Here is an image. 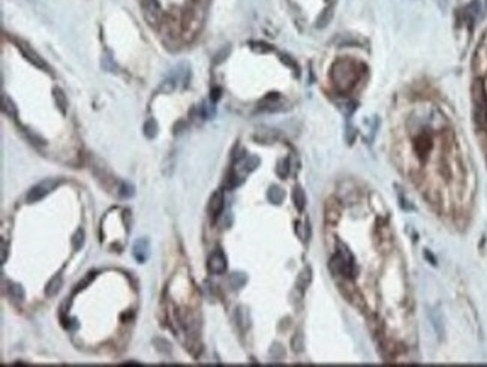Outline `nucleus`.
I'll list each match as a JSON object with an SVG mask.
<instances>
[{"mask_svg":"<svg viewBox=\"0 0 487 367\" xmlns=\"http://www.w3.org/2000/svg\"><path fill=\"white\" fill-rule=\"evenodd\" d=\"M330 269L333 273L343 276V277H349L352 279L355 276V261L352 253L343 246V244H338V250L335 253V256L330 261Z\"/></svg>","mask_w":487,"mask_h":367,"instance_id":"1","label":"nucleus"},{"mask_svg":"<svg viewBox=\"0 0 487 367\" xmlns=\"http://www.w3.org/2000/svg\"><path fill=\"white\" fill-rule=\"evenodd\" d=\"M332 78L339 90H348L357 81V71L355 66L348 60H339L333 65Z\"/></svg>","mask_w":487,"mask_h":367,"instance_id":"2","label":"nucleus"},{"mask_svg":"<svg viewBox=\"0 0 487 367\" xmlns=\"http://www.w3.org/2000/svg\"><path fill=\"white\" fill-rule=\"evenodd\" d=\"M474 100V120L478 126L487 125V92L481 81H475L472 86Z\"/></svg>","mask_w":487,"mask_h":367,"instance_id":"3","label":"nucleus"},{"mask_svg":"<svg viewBox=\"0 0 487 367\" xmlns=\"http://www.w3.org/2000/svg\"><path fill=\"white\" fill-rule=\"evenodd\" d=\"M60 184H62V180H59V179L42 180L41 183H38L35 187L30 189V192L27 195V202H38V201L44 199L48 193H51L54 189H57Z\"/></svg>","mask_w":487,"mask_h":367,"instance_id":"4","label":"nucleus"},{"mask_svg":"<svg viewBox=\"0 0 487 367\" xmlns=\"http://www.w3.org/2000/svg\"><path fill=\"white\" fill-rule=\"evenodd\" d=\"M17 44H18V48H20L21 52H23V56H24L32 65H35L36 68H39V69H42V71H48V72H51L49 66L45 63V60L38 54V52H36L33 48H30L29 44H26V42H23V41H20V42H17Z\"/></svg>","mask_w":487,"mask_h":367,"instance_id":"5","label":"nucleus"},{"mask_svg":"<svg viewBox=\"0 0 487 367\" xmlns=\"http://www.w3.org/2000/svg\"><path fill=\"white\" fill-rule=\"evenodd\" d=\"M141 8L150 24H156L160 20V6L157 0H141Z\"/></svg>","mask_w":487,"mask_h":367,"instance_id":"6","label":"nucleus"},{"mask_svg":"<svg viewBox=\"0 0 487 367\" xmlns=\"http://www.w3.org/2000/svg\"><path fill=\"white\" fill-rule=\"evenodd\" d=\"M208 270L213 275H222L227 270V258L221 250H216L208 258Z\"/></svg>","mask_w":487,"mask_h":367,"instance_id":"7","label":"nucleus"},{"mask_svg":"<svg viewBox=\"0 0 487 367\" xmlns=\"http://www.w3.org/2000/svg\"><path fill=\"white\" fill-rule=\"evenodd\" d=\"M224 204H225V198H224V193L219 192V190H216L210 201H208V213L213 216V219L216 218H219L221 213H222V210H224Z\"/></svg>","mask_w":487,"mask_h":367,"instance_id":"8","label":"nucleus"},{"mask_svg":"<svg viewBox=\"0 0 487 367\" xmlns=\"http://www.w3.org/2000/svg\"><path fill=\"white\" fill-rule=\"evenodd\" d=\"M134 256L138 262H144L150 255V244L147 238H138L134 244Z\"/></svg>","mask_w":487,"mask_h":367,"instance_id":"9","label":"nucleus"},{"mask_svg":"<svg viewBox=\"0 0 487 367\" xmlns=\"http://www.w3.org/2000/svg\"><path fill=\"white\" fill-rule=\"evenodd\" d=\"M258 165H259V159L256 156H244L243 159L239 161L237 171H242L243 174H247V173L253 171Z\"/></svg>","mask_w":487,"mask_h":367,"instance_id":"10","label":"nucleus"},{"mask_svg":"<svg viewBox=\"0 0 487 367\" xmlns=\"http://www.w3.org/2000/svg\"><path fill=\"white\" fill-rule=\"evenodd\" d=\"M52 96H54V102H56V107L59 108V111L62 114H66V108H68V99L65 92L60 87H56L52 90Z\"/></svg>","mask_w":487,"mask_h":367,"instance_id":"11","label":"nucleus"},{"mask_svg":"<svg viewBox=\"0 0 487 367\" xmlns=\"http://www.w3.org/2000/svg\"><path fill=\"white\" fill-rule=\"evenodd\" d=\"M2 110H3V113H5L8 117H12V119H15L17 114H18L17 105H15L14 100H12L9 96H6V94H2Z\"/></svg>","mask_w":487,"mask_h":367,"instance_id":"12","label":"nucleus"},{"mask_svg":"<svg viewBox=\"0 0 487 367\" xmlns=\"http://www.w3.org/2000/svg\"><path fill=\"white\" fill-rule=\"evenodd\" d=\"M62 283H63L62 276H60V275H56V276H54V277L48 282V285H47V288H45V294H47L48 297H54L56 294H59V291H60V288H62Z\"/></svg>","mask_w":487,"mask_h":367,"instance_id":"13","label":"nucleus"},{"mask_svg":"<svg viewBox=\"0 0 487 367\" xmlns=\"http://www.w3.org/2000/svg\"><path fill=\"white\" fill-rule=\"evenodd\" d=\"M267 198H268V201L272 202V204L279 205V204H282V201L285 198V193H284V190L279 186H272V187L268 189V192H267Z\"/></svg>","mask_w":487,"mask_h":367,"instance_id":"14","label":"nucleus"},{"mask_svg":"<svg viewBox=\"0 0 487 367\" xmlns=\"http://www.w3.org/2000/svg\"><path fill=\"white\" fill-rule=\"evenodd\" d=\"M8 292H9V297L17 301V303H21L24 301L26 298V292H24V288L18 283H9V288H8Z\"/></svg>","mask_w":487,"mask_h":367,"instance_id":"15","label":"nucleus"},{"mask_svg":"<svg viewBox=\"0 0 487 367\" xmlns=\"http://www.w3.org/2000/svg\"><path fill=\"white\" fill-rule=\"evenodd\" d=\"M312 280V270L310 267H304L301 270V273L298 275V279H297V288H300V291H304L309 283Z\"/></svg>","mask_w":487,"mask_h":367,"instance_id":"16","label":"nucleus"},{"mask_svg":"<svg viewBox=\"0 0 487 367\" xmlns=\"http://www.w3.org/2000/svg\"><path fill=\"white\" fill-rule=\"evenodd\" d=\"M480 12H481L480 2H478V0H475V2H472V3H469V5L466 6V9H465V17L468 18L469 23H474V21L478 18Z\"/></svg>","mask_w":487,"mask_h":367,"instance_id":"17","label":"nucleus"},{"mask_svg":"<svg viewBox=\"0 0 487 367\" xmlns=\"http://www.w3.org/2000/svg\"><path fill=\"white\" fill-rule=\"evenodd\" d=\"M143 132H144V137L148 138V139H153L157 132H159V126H157V122L154 119H148L144 126H143Z\"/></svg>","mask_w":487,"mask_h":367,"instance_id":"18","label":"nucleus"},{"mask_svg":"<svg viewBox=\"0 0 487 367\" xmlns=\"http://www.w3.org/2000/svg\"><path fill=\"white\" fill-rule=\"evenodd\" d=\"M292 199H294V204H295L297 210H300V212L306 207V193H304V190H303L301 187L297 186V187L294 189V192H292Z\"/></svg>","mask_w":487,"mask_h":367,"instance_id":"19","label":"nucleus"},{"mask_svg":"<svg viewBox=\"0 0 487 367\" xmlns=\"http://www.w3.org/2000/svg\"><path fill=\"white\" fill-rule=\"evenodd\" d=\"M332 18H333V8L332 6H327L326 9H324L322 12H321V15L318 17V20H316V27H326L330 21H332Z\"/></svg>","mask_w":487,"mask_h":367,"instance_id":"20","label":"nucleus"},{"mask_svg":"<svg viewBox=\"0 0 487 367\" xmlns=\"http://www.w3.org/2000/svg\"><path fill=\"white\" fill-rule=\"evenodd\" d=\"M153 345L154 348L162 352V354H171V343L167 339H162V337H154L153 339Z\"/></svg>","mask_w":487,"mask_h":367,"instance_id":"21","label":"nucleus"},{"mask_svg":"<svg viewBox=\"0 0 487 367\" xmlns=\"http://www.w3.org/2000/svg\"><path fill=\"white\" fill-rule=\"evenodd\" d=\"M84 240H86V234H84V229H77L74 237H72V247L74 250H80L84 244Z\"/></svg>","mask_w":487,"mask_h":367,"instance_id":"22","label":"nucleus"},{"mask_svg":"<svg viewBox=\"0 0 487 367\" xmlns=\"http://www.w3.org/2000/svg\"><path fill=\"white\" fill-rule=\"evenodd\" d=\"M230 283H231V286H233L234 289H240V288L244 286V283H246V276H244L243 273H234V275H231V277H230Z\"/></svg>","mask_w":487,"mask_h":367,"instance_id":"23","label":"nucleus"},{"mask_svg":"<svg viewBox=\"0 0 487 367\" xmlns=\"http://www.w3.org/2000/svg\"><path fill=\"white\" fill-rule=\"evenodd\" d=\"M276 173L281 179H285L290 173V162L288 159H282L278 162V167H276Z\"/></svg>","mask_w":487,"mask_h":367,"instance_id":"24","label":"nucleus"},{"mask_svg":"<svg viewBox=\"0 0 487 367\" xmlns=\"http://www.w3.org/2000/svg\"><path fill=\"white\" fill-rule=\"evenodd\" d=\"M176 86H177V80H176V77H168L164 83H162L160 90L164 92V93H171V92L176 89Z\"/></svg>","mask_w":487,"mask_h":367,"instance_id":"25","label":"nucleus"},{"mask_svg":"<svg viewBox=\"0 0 487 367\" xmlns=\"http://www.w3.org/2000/svg\"><path fill=\"white\" fill-rule=\"evenodd\" d=\"M292 349L295 352H301L304 349V337L301 333H297L292 339Z\"/></svg>","mask_w":487,"mask_h":367,"instance_id":"26","label":"nucleus"},{"mask_svg":"<svg viewBox=\"0 0 487 367\" xmlns=\"http://www.w3.org/2000/svg\"><path fill=\"white\" fill-rule=\"evenodd\" d=\"M102 68H103L105 71H108V72H114V71L117 69L116 63L111 60L110 56H105V57L102 59Z\"/></svg>","mask_w":487,"mask_h":367,"instance_id":"27","label":"nucleus"},{"mask_svg":"<svg viewBox=\"0 0 487 367\" xmlns=\"http://www.w3.org/2000/svg\"><path fill=\"white\" fill-rule=\"evenodd\" d=\"M230 56V48L228 46H225V48H222L219 52H218V54H216L214 56V63L216 65H219V63H222L227 57Z\"/></svg>","mask_w":487,"mask_h":367,"instance_id":"28","label":"nucleus"},{"mask_svg":"<svg viewBox=\"0 0 487 367\" xmlns=\"http://www.w3.org/2000/svg\"><path fill=\"white\" fill-rule=\"evenodd\" d=\"M26 131H27V129H26ZM26 134H27L29 139L32 141V144H35V145H42V144H45V139H42L36 132H33V131H27Z\"/></svg>","mask_w":487,"mask_h":367,"instance_id":"29","label":"nucleus"},{"mask_svg":"<svg viewBox=\"0 0 487 367\" xmlns=\"http://www.w3.org/2000/svg\"><path fill=\"white\" fill-rule=\"evenodd\" d=\"M120 195L122 196H132L134 195V186L131 184V183H122V186H120Z\"/></svg>","mask_w":487,"mask_h":367,"instance_id":"30","label":"nucleus"},{"mask_svg":"<svg viewBox=\"0 0 487 367\" xmlns=\"http://www.w3.org/2000/svg\"><path fill=\"white\" fill-rule=\"evenodd\" d=\"M0 252H2V255H0V261H2V264H5V262H6V256H8V246H6V241L5 240L0 241Z\"/></svg>","mask_w":487,"mask_h":367,"instance_id":"31","label":"nucleus"},{"mask_svg":"<svg viewBox=\"0 0 487 367\" xmlns=\"http://www.w3.org/2000/svg\"><path fill=\"white\" fill-rule=\"evenodd\" d=\"M282 62H284L285 65H288L290 68H292V69H294L295 72H298V66H297V63H295V62H294V60H292V59H291L290 56H287V54H284V56H282Z\"/></svg>","mask_w":487,"mask_h":367,"instance_id":"32","label":"nucleus"},{"mask_svg":"<svg viewBox=\"0 0 487 367\" xmlns=\"http://www.w3.org/2000/svg\"><path fill=\"white\" fill-rule=\"evenodd\" d=\"M270 354H272V357H275V358H281V357L284 355V349H282L281 345L276 343V345L272 348V351H270Z\"/></svg>","mask_w":487,"mask_h":367,"instance_id":"33","label":"nucleus"},{"mask_svg":"<svg viewBox=\"0 0 487 367\" xmlns=\"http://www.w3.org/2000/svg\"><path fill=\"white\" fill-rule=\"evenodd\" d=\"M211 100L213 102H218L219 100V97H221V89H213L211 90Z\"/></svg>","mask_w":487,"mask_h":367,"instance_id":"34","label":"nucleus"},{"mask_svg":"<svg viewBox=\"0 0 487 367\" xmlns=\"http://www.w3.org/2000/svg\"><path fill=\"white\" fill-rule=\"evenodd\" d=\"M354 137H355V132H354V129H352L351 126H348V128H346V139H348V142H349V144L354 141Z\"/></svg>","mask_w":487,"mask_h":367,"instance_id":"35","label":"nucleus"}]
</instances>
